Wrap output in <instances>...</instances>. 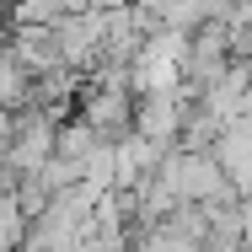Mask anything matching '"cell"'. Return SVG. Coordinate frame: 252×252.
<instances>
[{"label":"cell","instance_id":"6da1fadb","mask_svg":"<svg viewBox=\"0 0 252 252\" xmlns=\"http://www.w3.org/2000/svg\"><path fill=\"white\" fill-rule=\"evenodd\" d=\"M156 177L177 193V204L215 209V204H231V199H236V188H231V177H225V166H220L215 151H183V145H172Z\"/></svg>","mask_w":252,"mask_h":252},{"label":"cell","instance_id":"7a4b0ae2","mask_svg":"<svg viewBox=\"0 0 252 252\" xmlns=\"http://www.w3.org/2000/svg\"><path fill=\"white\" fill-rule=\"evenodd\" d=\"M81 124L97 129V140L118 145L134 134V86L129 81H92L81 92Z\"/></svg>","mask_w":252,"mask_h":252},{"label":"cell","instance_id":"3957f363","mask_svg":"<svg viewBox=\"0 0 252 252\" xmlns=\"http://www.w3.org/2000/svg\"><path fill=\"white\" fill-rule=\"evenodd\" d=\"M188 92H156V97H134V134L151 140L161 151H172L183 140V118H188Z\"/></svg>","mask_w":252,"mask_h":252},{"label":"cell","instance_id":"277c9868","mask_svg":"<svg viewBox=\"0 0 252 252\" xmlns=\"http://www.w3.org/2000/svg\"><path fill=\"white\" fill-rule=\"evenodd\" d=\"M5 49L16 54V59L32 70V75H54V70H70V64L59 59V38H54V27H16Z\"/></svg>","mask_w":252,"mask_h":252},{"label":"cell","instance_id":"5b68a950","mask_svg":"<svg viewBox=\"0 0 252 252\" xmlns=\"http://www.w3.org/2000/svg\"><path fill=\"white\" fill-rule=\"evenodd\" d=\"M129 252H204V242H199V236H188L177 220H161V225H145L140 242H134Z\"/></svg>","mask_w":252,"mask_h":252},{"label":"cell","instance_id":"8992f818","mask_svg":"<svg viewBox=\"0 0 252 252\" xmlns=\"http://www.w3.org/2000/svg\"><path fill=\"white\" fill-rule=\"evenodd\" d=\"M97 145H102V140H97V129H92V124H81V118H64V124H59V145H54V156H59V161H75V166H86Z\"/></svg>","mask_w":252,"mask_h":252},{"label":"cell","instance_id":"52a82bcc","mask_svg":"<svg viewBox=\"0 0 252 252\" xmlns=\"http://www.w3.org/2000/svg\"><path fill=\"white\" fill-rule=\"evenodd\" d=\"M242 252H252V204H247V215H242V242H236Z\"/></svg>","mask_w":252,"mask_h":252},{"label":"cell","instance_id":"ba28073f","mask_svg":"<svg viewBox=\"0 0 252 252\" xmlns=\"http://www.w3.org/2000/svg\"><path fill=\"white\" fill-rule=\"evenodd\" d=\"M5 11H11V0H0V16H5Z\"/></svg>","mask_w":252,"mask_h":252}]
</instances>
